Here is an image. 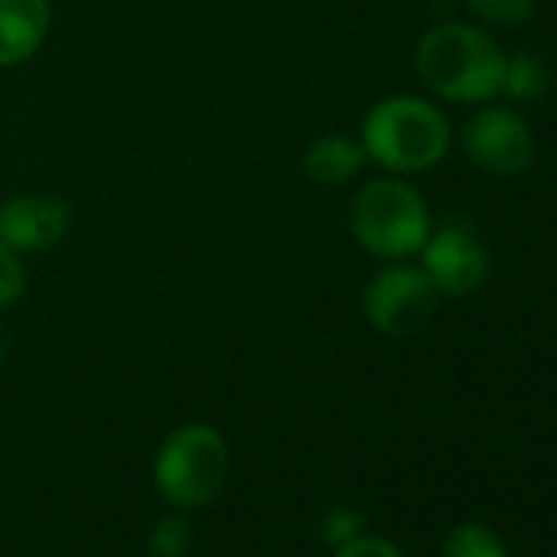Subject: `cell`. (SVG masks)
Instances as JSON below:
<instances>
[{"label": "cell", "instance_id": "5bb4252c", "mask_svg": "<svg viewBox=\"0 0 557 557\" xmlns=\"http://www.w3.org/2000/svg\"><path fill=\"white\" fill-rule=\"evenodd\" d=\"M466 8L488 27H518L534 14V0H466Z\"/></svg>", "mask_w": 557, "mask_h": 557}, {"label": "cell", "instance_id": "7c38bea8", "mask_svg": "<svg viewBox=\"0 0 557 557\" xmlns=\"http://www.w3.org/2000/svg\"><path fill=\"white\" fill-rule=\"evenodd\" d=\"M440 557H508V547L488 524L466 521L443 537Z\"/></svg>", "mask_w": 557, "mask_h": 557}, {"label": "cell", "instance_id": "e0dca14e", "mask_svg": "<svg viewBox=\"0 0 557 557\" xmlns=\"http://www.w3.org/2000/svg\"><path fill=\"white\" fill-rule=\"evenodd\" d=\"M335 557H404V550H400L394 541L364 531V534H358L355 541L335 547Z\"/></svg>", "mask_w": 557, "mask_h": 557}, {"label": "cell", "instance_id": "8992f818", "mask_svg": "<svg viewBox=\"0 0 557 557\" xmlns=\"http://www.w3.org/2000/svg\"><path fill=\"white\" fill-rule=\"evenodd\" d=\"M462 151L472 168L492 177H515L534 161V135L515 109L482 102L462 125Z\"/></svg>", "mask_w": 557, "mask_h": 557}, {"label": "cell", "instance_id": "52a82bcc", "mask_svg": "<svg viewBox=\"0 0 557 557\" xmlns=\"http://www.w3.org/2000/svg\"><path fill=\"white\" fill-rule=\"evenodd\" d=\"M420 252L423 272L430 275L440 296H472L488 275V252L479 233L466 223H443L440 230H430Z\"/></svg>", "mask_w": 557, "mask_h": 557}, {"label": "cell", "instance_id": "ac0fdd59", "mask_svg": "<svg viewBox=\"0 0 557 557\" xmlns=\"http://www.w3.org/2000/svg\"><path fill=\"white\" fill-rule=\"evenodd\" d=\"M11 351H14V332H11V325L4 319H0V368L8 364Z\"/></svg>", "mask_w": 557, "mask_h": 557}, {"label": "cell", "instance_id": "8fae6325", "mask_svg": "<svg viewBox=\"0 0 557 557\" xmlns=\"http://www.w3.org/2000/svg\"><path fill=\"white\" fill-rule=\"evenodd\" d=\"M544 92H547V66L534 53L521 50L505 60L502 96H508L511 102H537Z\"/></svg>", "mask_w": 557, "mask_h": 557}, {"label": "cell", "instance_id": "6da1fadb", "mask_svg": "<svg viewBox=\"0 0 557 557\" xmlns=\"http://www.w3.org/2000/svg\"><path fill=\"white\" fill-rule=\"evenodd\" d=\"M502 47L479 27L440 24L417 44L413 66L430 92L446 102L482 106L502 96L505 79Z\"/></svg>", "mask_w": 557, "mask_h": 557}, {"label": "cell", "instance_id": "5b68a950", "mask_svg": "<svg viewBox=\"0 0 557 557\" xmlns=\"http://www.w3.org/2000/svg\"><path fill=\"white\" fill-rule=\"evenodd\" d=\"M440 293L430 283L423 265H410L404 259L377 269L361 296L364 319L384 338H413L436 315Z\"/></svg>", "mask_w": 557, "mask_h": 557}, {"label": "cell", "instance_id": "4fadbf2b", "mask_svg": "<svg viewBox=\"0 0 557 557\" xmlns=\"http://www.w3.org/2000/svg\"><path fill=\"white\" fill-rule=\"evenodd\" d=\"M148 557H187L194 547V524L184 511L164 515L148 531Z\"/></svg>", "mask_w": 557, "mask_h": 557}, {"label": "cell", "instance_id": "30bf717a", "mask_svg": "<svg viewBox=\"0 0 557 557\" xmlns=\"http://www.w3.org/2000/svg\"><path fill=\"white\" fill-rule=\"evenodd\" d=\"M364 161H368V154H364L361 141H355L348 135H322L306 148L302 171L312 184L338 190L361 174Z\"/></svg>", "mask_w": 557, "mask_h": 557}, {"label": "cell", "instance_id": "277c9868", "mask_svg": "<svg viewBox=\"0 0 557 557\" xmlns=\"http://www.w3.org/2000/svg\"><path fill=\"white\" fill-rule=\"evenodd\" d=\"M348 223L361 249L391 262L420 252L433 230L426 200L400 177L368 181L351 200Z\"/></svg>", "mask_w": 557, "mask_h": 557}, {"label": "cell", "instance_id": "7a4b0ae2", "mask_svg": "<svg viewBox=\"0 0 557 557\" xmlns=\"http://www.w3.org/2000/svg\"><path fill=\"white\" fill-rule=\"evenodd\" d=\"M449 119L420 96H391L368 109L361 148L391 174H423L449 151Z\"/></svg>", "mask_w": 557, "mask_h": 557}, {"label": "cell", "instance_id": "9a60e30c", "mask_svg": "<svg viewBox=\"0 0 557 557\" xmlns=\"http://www.w3.org/2000/svg\"><path fill=\"white\" fill-rule=\"evenodd\" d=\"M27 293V269L21 262V252L0 243V312L17 306Z\"/></svg>", "mask_w": 557, "mask_h": 557}, {"label": "cell", "instance_id": "9c48e42d", "mask_svg": "<svg viewBox=\"0 0 557 557\" xmlns=\"http://www.w3.org/2000/svg\"><path fill=\"white\" fill-rule=\"evenodd\" d=\"M53 27L50 0H0V70L30 63Z\"/></svg>", "mask_w": 557, "mask_h": 557}, {"label": "cell", "instance_id": "2e32d148", "mask_svg": "<svg viewBox=\"0 0 557 557\" xmlns=\"http://www.w3.org/2000/svg\"><path fill=\"white\" fill-rule=\"evenodd\" d=\"M364 531H368L364 515H361L358 508H351V505H335V508H329V515H325V521H322V537L329 541L332 550L342 547V544H348V541H355V537L364 534Z\"/></svg>", "mask_w": 557, "mask_h": 557}, {"label": "cell", "instance_id": "ba28073f", "mask_svg": "<svg viewBox=\"0 0 557 557\" xmlns=\"http://www.w3.org/2000/svg\"><path fill=\"white\" fill-rule=\"evenodd\" d=\"M73 226L66 200L57 194H17L0 203V243L14 252H50Z\"/></svg>", "mask_w": 557, "mask_h": 557}, {"label": "cell", "instance_id": "3957f363", "mask_svg": "<svg viewBox=\"0 0 557 557\" xmlns=\"http://www.w3.org/2000/svg\"><path fill=\"white\" fill-rule=\"evenodd\" d=\"M151 475L158 495L171 508H203L223 492V482L230 475V446L216 426L184 423L171 430L158 446Z\"/></svg>", "mask_w": 557, "mask_h": 557}]
</instances>
